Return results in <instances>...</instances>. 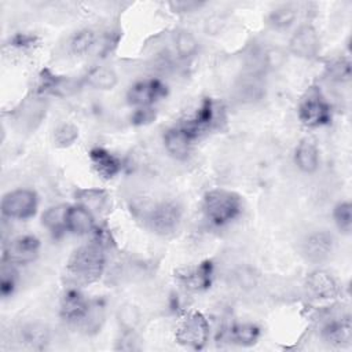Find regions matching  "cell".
<instances>
[{"instance_id": "obj_34", "label": "cell", "mask_w": 352, "mask_h": 352, "mask_svg": "<svg viewBox=\"0 0 352 352\" xmlns=\"http://www.w3.org/2000/svg\"><path fill=\"white\" fill-rule=\"evenodd\" d=\"M23 340L32 346L43 345L47 341V330L37 324H29L23 329Z\"/></svg>"}, {"instance_id": "obj_28", "label": "cell", "mask_w": 352, "mask_h": 352, "mask_svg": "<svg viewBox=\"0 0 352 352\" xmlns=\"http://www.w3.org/2000/svg\"><path fill=\"white\" fill-rule=\"evenodd\" d=\"M116 319L122 331H135L140 323L142 314L135 304L125 302L118 307L116 312Z\"/></svg>"}, {"instance_id": "obj_2", "label": "cell", "mask_w": 352, "mask_h": 352, "mask_svg": "<svg viewBox=\"0 0 352 352\" xmlns=\"http://www.w3.org/2000/svg\"><path fill=\"white\" fill-rule=\"evenodd\" d=\"M205 217L213 226H224L232 221L242 210L241 197L226 188H214L205 194L202 201Z\"/></svg>"}, {"instance_id": "obj_7", "label": "cell", "mask_w": 352, "mask_h": 352, "mask_svg": "<svg viewBox=\"0 0 352 352\" xmlns=\"http://www.w3.org/2000/svg\"><path fill=\"white\" fill-rule=\"evenodd\" d=\"M40 252V241L34 235H21L12 239L4 249L3 260L14 265L33 263Z\"/></svg>"}, {"instance_id": "obj_12", "label": "cell", "mask_w": 352, "mask_h": 352, "mask_svg": "<svg viewBox=\"0 0 352 352\" xmlns=\"http://www.w3.org/2000/svg\"><path fill=\"white\" fill-rule=\"evenodd\" d=\"M91 307L82 293L77 289H69L60 298V316L73 324H81Z\"/></svg>"}, {"instance_id": "obj_35", "label": "cell", "mask_w": 352, "mask_h": 352, "mask_svg": "<svg viewBox=\"0 0 352 352\" xmlns=\"http://www.w3.org/2000/svg\"><path fill=\"white\" fill-rule=\"evenodd\" d=\"M329 73L333 80L348 81L351 77V63L348 59H337L329 66Z\"/></svg>"}, {"instance_id": "obj_24", "label": "cell", "mask_w": 352, "mask_h": 352, "mask_svg": "<svg viewBox=\"0 0 352 352\" xmlns=\"http://www.w3.org/2000/svg\"><path fill=\"white\" fill-rule=\"evenodd\" d=\"M66 205H56L48 208L41 216L43 226L55 236L60 235L63 231H66Z\"/></svg>"}, {"instance_id": "obj_29", "label": "cell", "mask_w": 352, "mask_h": 352, "mask_svg": "<svg viewBox=\"0 0 352 352\" xmlns=\"http://www.w3.org/2000/svg\"><path fill=\"white\" fill-rule=\"evenodd\" d=\"M297 18V11L294 7L290 4H282L275 7L270 14H268V25L272 26L274 29H287L294 23Z\"/></svg>"}, {"instance_id": "obj_25", "label": "cell", "mask_w": 352, "mask_h": 352, "mask_svg": "<svg viewBox=\"0 0 352 352\" xmlns=\"http://www.w3.org/2000/svg\"><path fill=\"white\" fill-rule=\"evenodd\" d=\"M173 44H175V51L177 52L179 58H182V59L194 56L199 48L198 38L195 37V34L192 32H190L187 29H179L175 33Z\"/></svg>"}, {"instance_id": "obj_14", "label": "cell", "mask_w": 352, "mask_h": 352, "mask_svg": "<svg viewBox=\"0 0 352 352\" xmlns=\"http://www.w3.org/2000/svg\"><path fill=\"white\" fill-rule=\"evenodd\" d=\"M194 136L182 125L170 128L164 135V144L166 151L176 160H186L192 147Z\"/></svg>"}, {"instance_id": "obj_20", "label": "cell", "mask_w": 352, "mask_h": 352, "mask_svg": "<svg viewBox=\"0 0 352 352\" xmlns=\"http://www.w3.org/2000/svg\"><path fill=\"white\" fill-rule=\"evenodd\" d=\"M45 114V104L38 100H26L25 103H21V107L15 111V121L22 125V128L26 129H34L43 120Z\"/></svg>"}, {"instance_id": "obj_1", "label": "cell", "mask_w": 352, "mask_h": 352, "mask_svg": "<svg viewBox=\"0 0 352 352\" xmlns=\"http://www.w3.org/2000/svg\"><path fill=\"white\" fill-rule=\"evenodd\" d=\"M104 253L99 242H91L77 248L67 261V271L72 278L82 285H89L100 279L104 271Z\"/></svg>"}, {"instance_id": "obj_16", "label": "cell", "mask_w": 352, "mask_h": 352, "mask_svg": "<svg viewBox=\"0 0 352 352\" xmlns=\"http://www.w3.org/2000/svg\"><path fill=\"white\" fill-rule=\"evenodd\" d=\"M95 227L94 213L85 206L77 204L67 206L66 212V231L76 235H87Z\"/></svg>"}, {"instance_id": "obj_19", "label": "cell", "mask_w": 352, "mask_h": 352, "mask_svg": "<svg viewBox=\"0 0 352 352\" xmlns=\"http://www.w3.org/2000/svg\"><path fill=\"white\" fill-rule=\"evenodd\" d=\"M77 87H78V82L73 78L55 76L48 70H44L41 74V84H40L41 92H47L56 96H67L76 92L78 89Z\"/></svg>"}, {"instance_id": "obj_30", "label": "cell", "mask_w": 352, "mask_h": 352, "mask_svg": "<svg viewBox=\"0 0 352 352\" xmlns=\"http://www.w3.org/2000/svg\"><path fill=\"white\" fill-rule=\"evenodd\" d=\"M96 44V33L92 29H81L76 32L70 40V50L74 55L88 54Z\"/></svg>"}, {"instance_id": "obj_9", "label": "cell", "mask_w": 352, "mask_h": 352, "mask_svg": "<svg viewBox=\"0 0 352 352\" xmlns=\"http://www.w3.org/2000/svg\"><path fill=\"white\" fill-rule=\"evenodd\" d=\"M334 249V238L324 230L312 231L308 234L301 245L304 257L311 263H322L330 257Z\"/></svg>"}, {"instance_id": "obj_5", "label": "cell", "mask_w": 352, "mask_h": 352, "mask_svg": "<svg viewBox=\"0 0 352 352\" xmlns=\"http://www.w3.org/2000/svg\"><path fill=\"white\" fill-rule=\"evenodd\" d=\"M298 120L308 128H319L330 122V104L320 96L319 92L311 91L298 104Z\"/></svg>"}, {"instance_id": "obj_6", "label": "cell", "mask_w": 352, "mask_h": 352, "mask_svg": "<svg viewBox=\"0 0 352 352\" xmlns=\"http://www.w3.org/2000/svg\"><path fill=\"white\" fill-rule=\"evenodd\" d=\"M148 226L158 235L173 234L182 221V208L172 201L157 204L148 213Z\"/></svg>"}, {"instance_id": "obj_26", "label": "cell", "mask_w": 352, "mask_h": 352, "mask_svg": "<svg viewBox=\"0 0 352 352\" xmlns=\"http://www.w3.org/2000/svg\"><path fill=\"white\" fill-rule=\"evenodd\" d=\"M77 198L80 205L85 206L88 210L94 212H103L109 206V195L103 190L89 188V190H80L77 192Z\"/></svg>"}, {"instance_id": "obj_3", "label": "cell", "mask_w": 352, "mask_h": 352, "mask_svg": "<svg viewBox=\"0 0 352 352\" xmlns=\"http://www.w3.org/2000/svg\"><path fill=\"white\" fill-rule=\"evenodd\" d=\"M176 341L191 349H202L209 338V323L201 312H188L186 314L175 333Z\"/></svg>"}, {"instance_id": "obj_10", "label": "cell", "mask_w": 352, "mask_h": 352, "mask_svg": "<svg viewBox=\"0 0 352 352\" xmlns=\"http://www.w3.org/2000/svg\"><path fill=\"white\" fill-rule=\"evenodd\" d=\"M175 276L186 290L201 292L208 289L212 283L213 264L206 260L197 265L177 271Z\"/></svg>"}, {"instance_id": "obj_8", "label": "cell", "mask_w": 352, "mask_h": 352, "mask_svg": "<svg viewBox=\"0 0 352 352\" xmlns=\"http://www.w3.org/2000/svg\"><path fill=\"white\" fill-rule=\"evenodd\" d=\"M166 95V87L155 78H147L136 81L126 94V99L131 104L140 107H151L157 100Z\"/></svg>"}, {"instance_id": "obj_21", "label": "cell", "mask_w": 352, "mask_h": 352, "mask_svg": "<svg viewBox=\"0 0 352 352\" xmlns=\"http://www.w3.org/2000/svg\"><path fill=\"white\" fill-rule=\"evenodd\" d=\"M324 341L336 346H346L352 341V326L349 318L327 323L322 331Z\"/></svg>"}, {"instance_id": "obj_15", "label": "cell", "mask_w": 352, "mask_h": 352, "mask_svg": "<svg viewBox=\"0 0 352 352\" xmlns=\"http://www.w3.org/2000/svg\"><path fill=\"white\" fill-rule=\"evenodd\" d=\"M89 161H91L94 170L103 180H110V179L116 177L122 168L120 158L103 147L91 148Z\"/></svg>"}, {"instance_id": "obj_22", "label": "cell", "mask_w": 352, "mask_h": 352, "mask_svg": "<svg viewBox=\"0 0 352 352\" xmlns=\"http://www.w3.org/2000/svg\"><path fill=\"white\" fill-rule=\"evenodd\" d=\"M84 82L94 89L111 91L118 84L117 73L107 66H95L84 77Z\"/></svg>"}, {"instance_id": "obj_4", "label": "cell", "mask_w": 352, "mask_h": 352, "mask_svg": "<svg viewBox=\"0 0 352 352\" xmlns=\"http://www.w3.org/2000/svg\"><path fill=\"white\" fill-rule=\"evenodd\" d=\"M38 205L37 194L33 190L18 188L7 192L1 199V213L8 219L26 220L36 214Z\"/></svg>"}, {"instance_id": "obj_27", "label": "cell", "mask_w": 352, "mask_h": 352, "mask_svg": "<svg viewBox=\"0 0 352 352\" xmlns=\"http://www.w3.org/2000/svg\"><path fill=\"white\" fill-rule=\"evenodd\" d=\"M230 340L234 344L242 346H250L257 342L260 337V329L253 323H239L230 329Z\"/></svg>"}, {"instance_id": "obj_18", "label": "cell", "mask_w": 352, "mask_h": 352, "mask_svg": "<svg viewBox=\"0 0 352 352\" xmlns=\"http://www.w3.org/2000/svg\"><path fill=\"white\" fill-rule=\"evenodd\" d=\"M294 162L297 168L304 173H314L319 168V150L315 142L309 138H304L296 147Z\"/></svg>"}, {"instance_id": "obj_37", "label": "cell", "mask_w": 352, "mask_h": 352, "mask_svg": "<svg viewBox=\"0 0 352 352\" xmlns=\"http://www.w3.org/2000/svg\"><path fill=\"white\" fill-rule=\"evenodd\" d=\"M204 6V3L201 1H192V0H182V1H170L169 7L175 11V12H192L198 8H201Z\"/></svg>"}, {"instance_id": "obj_17", "label": "cell", "mask_w": 352, "mask_h": 352, "mask_svg": "<svg viewBox=\"0 0 352 352\" xmlns=\"http://www.w3.org/2000/svg\"><path fill=\"white\" fill-rule=\"evenodd\" d=\"M264 84L258 73L249 72L235 84V96L243 103H254L264 96Z\"/></svg>"}, {"instance_id": "obj_13", "label": "cell", "mask_w": 352, "mask_h": 352, "mask_svg": "<svg viewBox=\"0 0 352 352\" xmlns=\"http://www.w3.org/2000/svg\"><path fill=\"white\" fill-rule=\"evenodd\" d=\"M305 286L309 293L320 300H333L340 294L337 280L324 270H315L307 275Z\"/></svg>"}, {"instance_id": "obj_23", "label": "cell", "mask_w": 352, "mask_h": 352, "mask_svg": "<svg viewBox=\"0 0 352 352\" xmlns=\"http://www.w3.org/2000/svg\"><path fill=\"white\" fill-rule=\"evenodd\" d=\"M214 121V106L210 99H205L201 106L197 109L194 117L184 124L183 126L194 136L197 138L201 132L206 131Z\"/></svg>"}, {"instance_id": "obj_32", "label": "cell", "mask_w": 352, "mask_h": 352, "mask_svg": "<svg viewBox=\"0 0 352 352\" xmlns=\"http://www.w3.org/2000/svg\"><path fill=\"white\" fill-rule=\"evenodd\" d=\"M18 279V271L16 265L3 260L1 268H0V292L3 297H8L12 294Z\"/></svg>"}, {"instance_id": "obj_33", "label": "cell", "mask_w": 352, "mask_h": 352, "mask_svg": "<svg viewBox=\"0 0 352 352\" xmlns=\"http://www.w3.org/2000/svg\"><path fill=\"white\" fill-rule=\"evenodd\" d=\"M78 139V128L72 122H63L54 131V143L58 147H69Z\"/></svg>"}, {"instance_id": "obj_31", "label": "cell", "mask_w": 352, "mask_h": 352, "mask_svg": "<svg viewBox=\"0 0 352 352\" xmlns=\"http://www.w3.org/2000/svg\"><path fill=\"white\" fill-rule=\"evenodd\" d=\"M333 219L342 234H351L352 230V205L349 201L338 202L333 209Z\"/></svg>"}, {"instance_id": "obj_11", "label": "cell", "mask_w": 352, "mask_h": 352, "mask_svg": "<svg viewBox=\"0 0 352 352\" xmlns=\"http://www.w3.org/2000/svg\"><path fill=\"white\" fill-rule=\"evenodd\" d=\"M319 48L320 40L312 25L300 26L289 41V51L298 58L311 59L318 55Z\"/></svg>"}, {"instance_id": "obj_36", "label": "cell", "mask_w": 352, "mask_h": 352, "mask_svg": "<svg viewBox=\"0 0 352 352\" xmlns=\"http://www.w3.org/2000/svg\"><path fill=\"white\" fill-rule=\"evenodd\" d=\"M285 60V54L279 48H270L263 51V65L264 69H276Z\"/></svg>"}]
</instances>
